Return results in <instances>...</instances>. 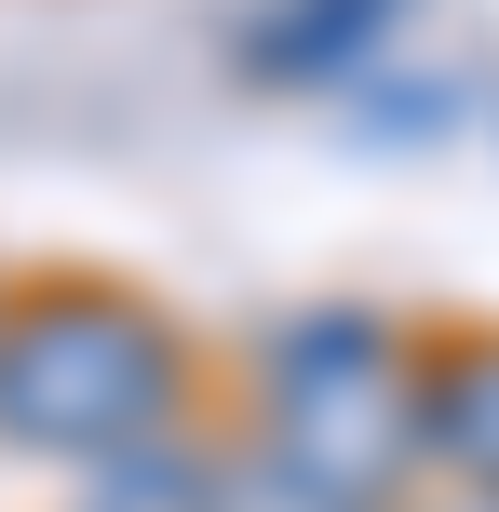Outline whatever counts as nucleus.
<instances>
[{
    "mask_svg": "<svg viewBox=\"0 0 499 512\" xmlns=\"http://www.w3.org/2000/svg\"><path fill=\"white\" fill-rule=\"evenodd\" d=\"M189 391H203V351L176 337V310H149L135 283L54 270L0 297V445L54 472H95L122 445L176 432Z\"/></svg>",
    "mask_w": 499,
    "mask_h": 512,
    "instance_id": "obj_1",
    "label": "nucleus"
},
{
    "mask_svg": "<svg viewBox=\"0 0 499 512\" xmlns=\"http://www.w3.org/2000/svg\"><path fill=\"white\" fill-rule=\"evenodd\" d=\"M257 445L270 459H297L311 486H351L378 512H405L419 486V337L392 324V310H284V324L257 337Z\"/></svg>",
    "mask_w": 499,
    "mask_h": 512,
    "instance_id": "obj_2",
    "label": "nucleus"
},
{
    "mask_svg": "<svg viewBox=\"0 0 499 512\" xmlns=\"http://www.w3.org/2000/svg\"><path fill=\"white\" fill-rule=\"evenodd\" d=\"M405 14H419V0H257L230 54H243L257 95H338V81H365L378 54H392Z\"/></svg>",
    "mask_w": 499,
    "mask_h": 512,
    "instance_id": "obj_3",
    "label": "nucleus"
},
{
    "mask_svg": "<svg viewBox=\"0 0 499 512\" xmlns=\"http://www.w3.org/2000/svg\"><path fill=\"white\" fill-rule=\"evenodd\" d=\"M419 459L446 486H499V337H419Z\"/></svg>",
    "mask_w": 499,
    "mask_h": 512,
    "instance_id": "obj_4",
    "label": "nucleus"
},
{
    "mask_svg": "<svg viewBox=\"0 0 499 512\" xmlns=\"http://www.w3.org/2000/svg\"><path fill=\"white\" fill-rule=\"evenodd\" d=\"M216 459H230V445H203V432L176 418V432L95 459V499H81V512H216Z\"/></svg>",
    "mask_w": 499,
    "mask_h": 512,
    "instance_id": "obj_5",
    "label": "nucleus"
},
{
    "mask_svg": "<svg viewBox=\"0 0 499 512\" xmlns=\"http://www.w3.org/2000/svg\"><path fill=\"white\" fill-rule=\"evenodd\" d=\"M419 512H499V486H446V499H419Z\"/></svg>",
    "mask_w": 499,
    "mask_h": 512,
    "instance_id": "obj_6",
    "label": "nucleus"
}]
</instances>
